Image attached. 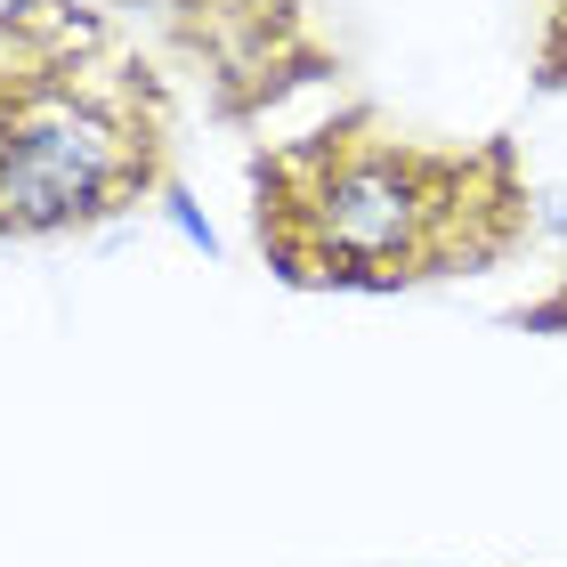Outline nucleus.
<instances>
[{
    "mask_svg": "<svg viewBox=\"0 0 567 567\" xmlns=\"http://www.w3.org/2000/svg\"><path fill=\"white\" fill-rule=\"evenodd\" d=\"M519 236L511 154H430L381 138L365 114L260 163V244L292 284H414Z\"/></svg>",
    "mask_w": 567,
    "mask_h": 567,
    "instance_id": "nucleus-1",
    "label": "nucleus"
},
{
    "mask_svg": "<svg viewBox=\"0 0 567 567\" xmlns=\"http://www.w3.org/2000/svg\"><path fill=\"white\" fill-rule=\"evenodd\" d=\"M82 17L0 9V236L97 227L163 178V114L138 82L90 73Z\"/></svg>",
    "mask_w": 567,
    "mask_h": 567,
    "instance_id": "nucleus-2",
    "label": "nucleus"
},
{
    "mask_svg": "<svg viewBox=\"0 0 567 567\" xmlns=\"http://www.w3.org/2000/svg\"><path fill=\"white\" fill-rule=\"evenodd\" d=\"M171 219H178V236H187V244H203V251H212V227L195 219V203H187V195H171Z\"/></svg>",
    "mask_w": 567,
    "mask_h": 567,
    "instance_id": "nucleus-3",
    "label": "nucleus"
}]
</instances>
